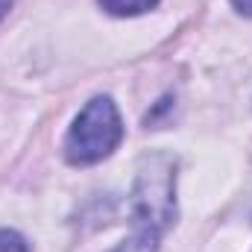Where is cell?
Instances as JSON below:
<instances>
[{
	"mask_svg": "<svg viewBox=\"0 0 252 252\" xmlns=\"http://www.w3.org/2000/svg\"><path fill=\"white\" fill-rule=\"evenodd\" d=\"M179 161L170 153H147L138 161L129 193L132 229L112 252H158L164 232L176 220Z\"/></svg>",
	"mask_w": 252,
	"mask_h": 252,
	"instance_id": "cell-1",
	"label": "cell"
},
{
	"mask_svg": "<svg viewBox=\"0 0 252 252\" xmlns=\"http://www.w3.org/2000/svg\"><path fill=\"white\" fill-rule=\"evenodd\" d=\"M124 141V121L109 94L91 97L70 121L62 141L64 161L73 167H91L106 161Z\"/></svg>",
	"mask_w": 252,
	"mask_h": 252,
	"instance_id": "cell-2",
	"label": "cell"
},
{
	"mask_svg": "<svg viewBox=\"0 0 252 252\" xmlns=\"http://www.w3.org/2000/svg\"><path fill=\"white\" fill-rule=\"evenodd\" d=\"M97 3L115 18H135V15L153 12L161 0H97Z\"/></svg>",
	"mask_w": 252,
	"mask_h": 252,
	"instance_id": "cell-3",
	"label": "cell"
},
{
	"mask_svg": "<svg viewBox=\"0 0 252 252\" xmlns=\"http://www.w3.org/2000/svg\"><path fill=\"white\" fill-rule=\"evenodd\" d=\"M0 252H30V247L15 229H0Z\"/></svg>",
	"mask_w": 252,
	"mask_h": 252,
	"instance_id": "cell-4",
	"label": "cell"
},
{
	"mask_svg": "<svg viewBox=\"0 0 252 252\" xmlns=\"http://www.w3.org/2000/svg\"><path fill=\"white\" fill-rule=\"evenodd\" d=\"M229 3H232V9H235L238 15L252 18V0H229Z\"/></svg>",
	"mask_w": 252,
	"mask_h": 252,
	"instance_id": "cell-5",
	"label": "cell"
},
{
	"mask_svg": "<svg viewBox=\"0 0 252 252\" xmlns=\"http://www.w3.org/2000/svg\"><path fill=\"white\" fill-rule=\"evenodd\" d=\"M15 3H18V0H0V21H3V18L15 9Z\"/></svg>",
	"mask_w": 252,
	"mask_h": 252,
	"instance_id": "cell-6",
	"label": "cell"
}]
</instances>
